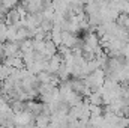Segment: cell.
<instances>
[{
    "instance_id": "cell-6",
    "label": "cell",
    "mask_w": 129,
    "mask_h": 128,
    "mask_svg": "<svg viewBox=\"0 0 129 128\" xmlns=\"http://www.w3.org/2000/svg\"><path fill=\"white\" fill-rule=\"evenodd\" d=\"M39 27H41L45 33H50L53 29H54V21H53V20H47V18H44Z\"/></svg>"
},
{
    "instance_id": "cell-8",
    "label": "cell",
    "mask_w": 129,
    "mask_h": 128,
    "mask_svg": "<svg viewBox=\"0 0 129 128\" xmlns=\"http://www.w3.org/2000/svg\"><path fill=\"white\" fill-rule=\"evenodd\" d=\"M17 26H8V32H6V38L8 41H17Z\"/></svg>"
},
{
    "instance_id": "cell-1",
    "label": "cell",
    "mask_w": 129,
    "mask_h": 128,
    "mask_svg": "<svg viewBox=\"0 0 129 128\" xmlns=\"http://www.w3.org/2000/svg\"><path fill=\"white\" fill-rule=\"evenodd\" d=\"M2 48H3L5 57H14V56L23 57V53L20 50V42H17V41H6L2 44Z\"/></svg>"
},
{
    "instance_id": "cell-10",
    "label": "cell",
    "mask_w": 129,
    "mask_h": 128,
    "mask_svg": "<svg viewBox=\"0 0 129 128\" xmlns=\"http://www.w3.org/2000/svg\"><path fill=\"white\" fill-rule=\"evenodd\" d=\"M0 128H6V127H5V125H0Z\"/></svg>"
},
{
    "instance_id": "cell-5",
    "label": "cell",
    "mask_w": 129,
    "mask_h": 128,
    "mask_svg": "<svg viewBox=\"0 0 129 128\" xmlns=\"http://www.w3.org/2000/svg\"><path fill=\"white\" fill-rule=\"evenodd\" d=\"M20 50H21V53L24 54V53H30V51H35L33 50V39H24V41H21L20 42Z\"/></svg>"
},
{
    "instance_id": "cell-2",
    "label": "cell",
    "mask_w": 129,
    "mask_h": 128,
    "mask_svg": "<svg viewBox=\"0 0 129 128\" xmlns=\"http://www.w3.org/2000/svg\"><path fill=\"white\" fill-rule=\"evenodd\" d=\"M21 20H23V17H21L20 11H18L17 8H14V9L8 11L6 18H5V23H6L8 26H17V27H20V26H23V24H21Z\"/></svg>"
},
{
    "instance_id": "cell-4",
    "label": "cell",
    "mask_w": 129,
    "mask_h": 128,
    "mask_svg": "<svg viewBox=\"0 0 129 128\" xmlns=\"http://www.w3.org/2000/svg\"><path fill=\"white\" fill-rule=\"evenodd\" d=\"M14 69L15 68H11V66H8L5 63H0V81H5L6 78H9L12 75Z\"/></svg>"
},
{
    "instance_id": "cell-3",
    "label": "cell",
    "mask_w": 129,
    "mask_h": 128,
    "mask_svg": "<svg viewBox=\"0 0 129 128\" xmlns=\"http://www.w3.org/2000/svg\"><path fill=\"white\" fill-rule=\"evenodd\" d=\"M51 124V116L45 115V113H41L35 118V125L38 128H48Z\"/></svg>"
},
{
    "instance_id": "cell-9",
    "label": "cell",
    "mask_w": 129,
    "mask_h": 128,
    "mask_svg": "<svg viewBox=\"0 0 129 128\" xmlns=\"http://www.w3.org/2000/svg\"><path fill=\"white\" fill-rule=\"evenodd\" d=\"M81 3H92V0H81Z\"/></svg>"
},
{
    "instance_id": "cell-7",
    "label": "cell",
    "mask_w": 129,
    "mask_h": 128,
    "mask_svg": "<svg viewBox=\"0 0 129 128\" xmlns=\"http://www.w3.org/2000/svg\"><path fill=\"white\" fill-rule=\"evenodd\" d=\"M45 45H47V41L45 39H42V41L33 39V50L35 51H39V53H44L45 54Z\"/></svg>"
}]
</instances>
